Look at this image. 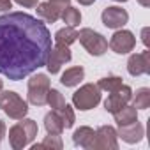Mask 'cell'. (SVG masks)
I'll list each match as a JSON object with an SVG mask.
<instances>
[{"mask_svg":"<svg viewBox=\"0 0 150 150\" xmlns=\"http://www.w3.org/2000/svg\"><path fill=\"white\" fill-rule=\"evenodd\" d=\"M51 50L48 27L27 14L0 16V74L13 81L23 80L46 64Z\"/></svg>","mask_w":150,"mask_h":150,"instance_id":"cell-1","label":"cell"},{"mask_svg":"<svg viewBox=\"0 0 150 150\" xmlns=\"http://www.w3.org/2000/svg\"><path fill=\"white\" fill-rule=\"evenodd\" d=\"M37 122L32 120V118H20L18 124H14L11 129H9V143L14 150H21L25 148L27 145H30L35 136H37Z\"/></svg>","mask_w":150,"mask_h":150,"instance_id":"cell-2","label":"cell"},{"mask_svg":"<svg viewBox=\"0 0 150 150\" xmlns=\"http://www.w3.org/2000/svg\"><path fill=\"white\" fill-rule=\"evenodd\" d=\"M0 110H2L9 118L20 120L27 117L28 113V103L23 101L16 92L13 90H0Z\"/></svg>","mask_w":150,"mask_h":150,"instance_id":"cell-3","label":"cell"},{"mask_svg":"<svg viewBox=\"0 0 150 150\" xmlns=\"http://www.w3.org/2000/svg\"><path fill=\"white\" fill-rule=\"evenodd\" d=\"M101 103V88L97 83H87L72 94V104L80 111H88Z\"/></svg>","mask_w":150,"mask_h":150,"instance_id":"cell-4","label":"cell"},{"mask_svg":"<svg viewBox=\"0 0 150 150\" xmlns=\"http://www.w3.org/2000/svg\"><path fill=\"white\" fill-rule=\"evenodd\" d=\"M78 39L81 46L94 57H101L108 51V41L103 34L92 30V28H81L78 32Z\"/></svg>","mask_w":150,"mask_h":150,"instance_id":"cell-5","label":"cell"},{"mask_svg":"<svg viewBox=\"0 0 150 150\" xmlns=\"http://www.w3.org/2000/svg\"><path fill=\"white\" fill-rule=\"evenodd\" d=\"M50 90V78L46 74H35L28 80V103L34 106H44Z\"/></svg>","mask_w":150,"mask_h":150,"instance_id":"cell-6","label":"cell"},{"mask_svg":"<svg viewBox=\"0 0 150 150\" xmlns=\"http://www.w3.org/2000/svg\"><path fill=\"white\" fill-rule=\"evenodd\" d=\"M118 148V134L111 125H101L96 131L94 143L90 150H117Z\"/></svg>","mask_w":150,"mask_h":150,"instance_id":"cell-7","label":"cell"},{"mask_svg":"<svg viewBox=\"0 0 150 150\" xmlns=\"http://www.w3.org/2000/svg\"><path fill=\"white\" fill-rule=\"evenodd\" d=\"M131 99H132V88L129 85H124L122 83V87H118L117 90L110 92L108 99L104 101V110L108 113H117L122 106L129 104Z\"/></svg>","mask_w":150,"mask_h":150,"instance_id":"cell-8","label":"cell"},{"mask_svg":"<svg viewBox=\"0 0 150 150\" xmlns=\"http://www.w3.org/2000/svg\"><path fill=\"white\" fill-rule=\"evenodd\" d=\"M108 46H110L111 51H115L117 55H125V53H129V51L134 50V46H136V37H134V34H132L131 30H117V32L111 35Z\"/></svg>","mask_w":150,"mask_h":150,"instance_id":"cell-9","label":"cell"},{"mask_svg":"<svg viewBox=\"0 0 150 150\" xmlns=\"http://www.w3.org/2000/svg\"><path fill=\"white\" fill-rule=\"evenodd\" d=\"M71 58H72V55H71L69 46H58V44H55V48L50 50L44 65H46V69H48L50 74H57L62 69V65L67 64Z\"/></svg>","mask_w":150,"mask_h":150,"instance_id":"cell-10","label":"cell"},{"mask_svg":"<svg viewBox=\"0 0 150 150\" xmlns=\"http://www.w3.org/2000/svg\"><path fill=\"white\" fill-rule=\"evenodd\" d=\"M101 20H103L104 27L113 28V30H118V28H122L129 21V14H127L125 9H122L118 6H111V7H106L103 11Z\"/></svg>","mask_w":150,"mask_h":150,"instance_id":"cell-11","label":"cell"},{"mask_svg":"<svg viewBox=\"0 0 150 150\" xmlns=\"http://www.w3.org/2000/svg\"><path fill=\"white\" fill-rule=\"evenodd\" d=\"M127 71L131 76H141L150 72V51L145 50L141 53H134L127 60Z\"/></svg>","mask_w":150,"mask_h":150,"instance_id":"cell-12","label":"cell"},{"mask_svg":"<svg viewBox=\"0 0 150 150\" xmlns=\"http://www.w3.org/2000/svg\"><path fill=\"white\" fill-rule=\"evenodd\" d=\"M118 138H122V141L129 143V145H134V143H139L145 136V127L134 120L131 124H124V125H118V131H117Z\"/></svg>","mask_w":150,"mask_h":150,"instance_id":"cell-13","label":"cell"},{"mask_svg":"<svg viewBox=\"0 0 150 150\" xmlns=\"http://www.w3.org/2000/svg\"><path fill=\"white\" fill-rule=\"evenodd\" d=\"M37 9V16L39 18H42L44 21H48V23H55V21H58L60 20V16H62V11H64V7L62 6H58V4H53V2H41V4H37L35 6Z\"/></svg>","mask_w":150,"mask_h":150,"instance_id":"cell-14","label":"cell"},{"mask_svg":"<svg viewBox=\"0 0 150 150\" xmlns=\"http://www.w3.org/2000/svg\"><path fill=\"white\" fill-rule=\"evenodd\" d=\"M94 136H96V131L88 125H81L74 131L72 134V143L76 146H81V148H87L90 150L92 148V143H94Z\"/></svg>","mask_w":150,"mask_h":150,"instance_id":"cell-15","label":"cell"},{"mask_svg":"<svg viewBox=\"0 0 150 150\" xmlns=\"http://www.w3.org/2000/svg\"><path fill=\"white\" fill-rule=\"evenodd\" d=\"M85 78V69L81 65H76V67H71L67 69L64 74H62V78H60V83L64 87H76L81 83V80Z\"/></svg>","mask_w":150,"mask_h":150,"instance_id":"cell-16","label":"cell"},{"mask_svg":"<svg viewBox=\"0 0 150 150\" xmlns=\"http://www.w3.org/2000/svg\"><path fill=\"white\" fill-rule=\"evenodd\" d=\"M44 129L48 134H62V131L65 129L64 127V122H62V117L58 115V111H50L46 113L44 117Z\"/></svg>","mask_w":150,"mask_h":150,"instance_id":"cell-17","label":"cell"},{"mask_svg":"<svg viewBox=\"0 0 150 150\" xmlns=\"http://www.w3.org/2000/svg\"><path fill=\"white\" fill-rule=\"evenodd\" d=\"M74 41H78V32L74 27H64L55 34V44L58 46H71Z\"/></svg>","mask_w":150,"mask_h":150,"instance_id":"cell-18","label":"cell"},{"mask_svg":"<svg viewBox=\"0 0 150 150\" xmlns=\"http://www.w3.org/2000/svg\"><path fill=\"white\" fill-rule=\"evenodd\" d=\"M113 117H115V122H117L118 125L131 124V122L138 120V110H136L134 106H131V104H125V106H122L117 113H113Z\"/></svg>","mask_w":150,"mask_h":150,"instance_id":"cell-19","label":"cell"},{"mask_svg":"<svg viewBox=\"0 0 150 150\" xmlns=\"http://www.w3.org/2000/svg\"><path fill=\"white\" fill-rule=\"evenodd\" d=\"M60 18L65 23V27H74V28H76L80 25V21H81V13L76 7H72V6H65Z\"/></svg>","mask_w":150,"mask_h":150,"instance_id":"cell-20","label":"cell"},{"mask_svg":"<svg viewBox=\"0 0 150 150\" xmlns=\"http://www.w3.org/2000/svg\"><path fill=\"white\" fill-rule=\"evenodd\" d=\"M132 99H134V108L136 110H146L150 106V88L143 87V88H138L136 94H132Z\"/></svg>","mask_w":150,"mask_h":150,"instance_id":"cell-21","label":"cell"},{"mask_svg":"<svg viewBox=\"0 0 150 150\" xmlns=\"http://www.w3.org/2000/svg\"><path fill=\"white\" fill-rule=\"evenodd\" d=\"M62 146H64V143H62V138H60V134H48V136L42 139V143H39V145H34L32 148H34V150H37V148L60 150Z\"/></svg>","mask_w":150,"mask_h":150,"instance_id":"cell-22","label":"cell"},{"mask_svg":"<svg viewBox=\"0 0 150 150\" xmlns=\"http://www.w3.org/2000/svg\"><path fill=\"white\" fill-rule=\"evenodd\" d=\"M46 104H50L51 110L58 111V110L65 104V99H64V96H62L57 88H50V90H48V96H46Z\"/></svg>","mask_w":150,"mask_h":150,"instance_id":"cell-23","label":"cell"},{"mask_svg":"<svg viewBox=\"0 0 150 150\" xmlns=\"http://www.w3.org/2000/svg\"><path fill=\"white\" fill-rule=\"evenodd\" d=\"M97 87H99L101 90H104V92H113V90H117L118 87H122V78H120V76H106V78L99 80Z\"/></svg>","mask_w":150,"mask_h":150,"instance_id":"cell-24","label":"cell"},{"mask_svg":"<svg viewBox=\"0 0 150 150\" xmlns=\"http://www.w3.org/2000/svg\"><path fill=\"white\" fill-rule=\"evenodd\" d=\"M58 115L62 117V122H64V127L65 129H71L74 125V122H76V117H74V110L72 106H69L67 103L58 110Z\"/></svg>","mask_w":150,"mask_h":150,"instance_id":"cell-25","label":"cell"},{"mask_svg":"<svg viewBox=\"0 0 150 150\" xmlns=\"http://www.w3.org/2000/svg\"><path fill=\"white\" fill-rule=\"evenodd\" d=\"M16 4H20L21 7H27V9H32L39 4V0H14Z\"/></svg>","mask_w":150,"mask_h":150,"instance_id":"cell-26","label":"cell"},{"mask_svg":"<svg viewBox=\"0 0 150 150\" xmlns=\"http://www.w3.org/2000/svg\"><path fill=\"white\" fill-rule=\"evenodd\" d=\"M13 9V0H0V11Z\"/></svg>","mask_w":150,"mask_h":150,"instance_id":"cell-27","label":"cell"},{"mask_svg":"<svg viewBox=\"0 0 150 150\" xmlns=\"http://www.w3.org/2000/svg\"><path fill=\"white\" fill-rule=\"evenodd\" d=\"M148 32H150V28L148 27H145L143 30H141V41H143V44L148 48Z\"/></svg>","mask_w":150,"mask_h":150,"instance_id":"cell-28","label":"cell"},{"mask_svg":"<svg viewBox=\"0 0 150 150\" xmlns=\"http://www.w3.org/2000/svg\"><path fill=\"white\" fill-rule=\"evenodd\" d=\"M50 2H53V4H58V6L65 7V6H69V4H71V0H50Z\"/></svg>","mask_w":150,"mask_h":150,"instance_id":"cell-29","label":"cell"},{"mask_svg":"<svg viewBox=\"0 0 150 150\" xmlns=\"http://www.w3.org/2000/svg\"><path fill=\"white\" fill-rule=\"evenodd\" d=\"M4 136H6V124L0 120V141L4 139Z\"/></svg>","mask_w":150,"mask_h":150,"instance_id":"cell-30","label":"cell"},{"mask_svg":"<svg viewBox=\"0 0 150 150\" xmlns=\"http://www.w3.org/2000/svg\"><path fill=\"white\" fill-rule=\"evenodd\" d=\"M78 2H80L81 6H92V4L96 2V0H78Z\"/></svg>","mask_w":150,"mask_h":150,"instance_id":"cell-31","label":"cell"},{"mask_svg":"<svg viewBox=\"0 0 150 150\" xmlns=\"http://www.w3.org/2000/svg\"><path fill=\"white\" fill-rule=\"evenodd\" d=\"M138 4L143 6V7H148L150 6V0H138Z\"/></svg>","mask_w":150,"mask_h":150,"instance_id":"cell-32","label":"cell"},{"mask_svg":"<svg viewBox=\"0 0 150 150\" xmlns=\"http://www.w3.org/2000/svg\"><path fill=\"white\" fill-rule=\"evenodd\" d=\"M2 88H4V81H2V80H0V90H2Z\"/></svg>","mask_w":150,"mask_h":150,"instance_id":"cell-33","label":"cell"},{"mask_svg":"<svg viewBox=\"0 0 150 150\" xmlns=\"http://www.w3.org/2000/svg\"><path fill=\"white\" fill-rule=\"evenodd\" d=\"M115 2H127V0H115Z\"/></svg>","mask_w":150,"mask_h":150,"instance_id":"cell-34","label":"cell"}]
</instances>
